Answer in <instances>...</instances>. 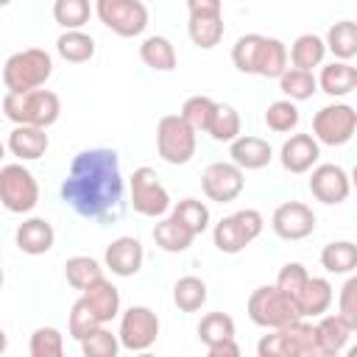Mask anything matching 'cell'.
Returning <instances> with one entry per match:
<instances>
[{
	"label": "cell",
	"instance_id": "1",
	"mask_svg": "<svg viewBox=\"0 0 357 357\" xmlns=\"http://www.w3.org/2000/svg\"><path fill=\"white\" fill-rule=\"evenodd\" d=\"M61 198L86 220H109L123 204V176L114 148H89L73 156Z\"/></svg>",
	"mask_w": 357,
	"mask_h": 357
},
{
	"label": "cell",
	"instance_id": "2",
	"mask_svg": "<svg viewBox=\"0 0 357 357\" xmlns=\"http://www.w3.org/2000/svg\"><path fill=\"white\" fill-rule=\"evenodd\" d=\"M3 114L14 126L47 128L61 114V100L50 89H31V92H6L3 95Z\"/></svg>",
	"mask_w": 357,
	"mask_h": 357
},
{
	"label": "cell",
	"instance_id": "3",
	"mask_svg": "<svg viewBox=\"0 0 357 357\" xmlns=\"http://www.w3.org/2000/svg\"><path fill=\"white\" fill-rule=\"evenodd\" d=\"M53 75V59L42 47H25L6 59L3 64V84L8 92H31L42 89L45 81Z\"/></svg>",
	"mask_w": 357,
	"mask_h": 357
},
{
	"label": "cell",
	"instance_id": "4",
	"mask_svg": "<svg viewBox=\"0 0 357 357\" xmlns=\"http://www.w3.org/2000/svg\"><path fill=\"white\" fill-rule=\"evenodd\" d=\"M248 318L268 332L301 321L296 304L276 284H262L248 296Z\"/></svg>",
	"mask_w": 357,
	"mask_h": 357
},
{
	"label": "cell",
	"instance_id": "5",
	"mask_svg": "<svg viewBox=\"0 0 357 357\" xmlns=\"http://www.w3.org/2000/svg\"><path fill=\"white\" fill-rule=\"evenodd\" d=\"M265 229V220L257 209H237L226 218H220L212 229L215 248L223 254H240L248 243H254Z\"/></svg>",
	"mask_w": 357,
	"mask_h": 357
},
{
	"label": "cell",
	"instance_id": "6",
	"mask_svg": "<svg viewBox=\"0 0 357 357\" xmlns=\"http://www.w3.org/2000/svg\"><path fill=\"white\" fill-rule=\"evenodd\" d=\"M0 204L14 215H25L39 204V184L22 162L0 167Z\"/></svg>",
	"mask_w": 357,
	"mask_h": 357
},
{
	"label": "cell",
	"instance_id": "7",
	"mask_svg": "<svg viewBox=\"0 0 357 357\" xmlns=\"http://www.w3.org/2000/svg\"><path fill=\"white\" fill-rule=\"evenodd\" d=\"M357 131V112L349 103H326L312 117V139L318 145H346Z\"/></svg>",
	"mask_w": 357,
	"mask_h": 357
},
{
	"label": "cell",
	"instance_id": "8",
	"mask_svg": "<svg viewBox=\"0 0 357 357\" xmlns=\"http://www.w3.org/2000/svg\"><path fill=\"white\" fill-rule=\"evenodd\" d=\"M156 151L167 165H187L195 156V131L178 114H165L156 126Z\"/></svg>",
	"mask_w": 357,
	"mask_h": 357
},
{
	"label": "cell",
	"instance_id": "9",
	"mask_svg": "<svg viewBox=\"0 0 357 357\" xmlns=\"http://www.w3.org/2000/svg\"><path fill=\"white\" fill-rule=\"evenodd\" d=\"M310 349H315L312 324L301 318L290 326L271 329L268 335H262L257 343V357H301Z\"/></svg>",
	"mask_w": 357,
	"mask_h": 357
},
{
	"label": "cell",
	"instance_id": "10",
	"mask_svg": "<svg viewBox=\"0 0 357 357\" xmlns=\"http://www.w3.org/2000/svg\"><path fill=\"white\" fill-rule=\"evenodd\" d=\"M128 190H131L134 212H139L145 218H165L170 212V195L153 167H137L131 173Z\"/></svg>",
	"mask_w": 357,
	"mask_h": 357
},
{
	"label": "cell",
	"instance_id": "11",
	"mask_svg": "<svg viewBox=\"0 0 357 357\" xmlns=\"http://www.w3.org/2000/svg\"><path fill=\"white\" fill-rule=\"evenodd\" d=\"M95 14L117 36H139L148 28V8L139 0H98Z\"/></svg>",
	"mask_w": 357,
	"mask_h": 357
},
{
	"label": "cell",
	"instance_id": "12",
	"mask_svg": "<svg viewBox=\"0 0 357 357\" xmlns=\"http://www.w3.org/2000/svg\"><path fill=\"white\" fill-rule=\"evenodd\" d=\"M159 337V315L151 307L134 304L123 312L120 318V332L117 340L128 351H148Z\"/></svg>",
	"mask_w": 357,
	"mask_h": 357
},
{
	"label": "cell",
	"instance_id": "13",
	"mask_svg": "<svg viewBox=\"0 0 357 357\" xmlns=\"http://www.w3.org/2000/svg\"><path fill=\"white\" fill-rule=\"evenodd\" d=\"M187 11H190L187 33H190L192 45L201 50H212L226 33V25L220 17V3L218 0H190Z\"/></svg>",
	"mask_w": 357,
	"mask_h": 357
},
{
	"label": "cell",
	"instance_id": "14",
	"mask_svg": "<svg viewBox=\"0 0 357 357\" xmlns=\"http://www.w3.org/2000/svg\"><path fill=\"white\" fill-rule=\"evenodd\" d=\"M245 187V178H243V170L231 162H212L204 176H201V190L209 201H218V204H229L234 201Z\"/></svg>",
	"mask_w": 357,
	"mask_h": 357
},
{
	"label": "cell",
	"instance_id": "15",
	"mask_svg": "<svg viewBox=\"0 0 357 357\" xmlns=\"http://www.w3.org/2000/svg\"><path fill=\"white\" fill-rule=\"evenodd\" d=\"M271 229L282 240H304L315 231V212L301 201H284L273 209Z\"/></svg>",
	"mask_w": 357,
	"mask_h": 357
},
{
	"label": "cell",
	"instance_id": "16",
	"mask_svg": "<svg viewBox=\"0 0 357 357\" xmlns=\"http://www.w3.org/2000/svg\"><path fill=\"white\" fill-rule=\"evenodd\" d=\"M310 192L321 201V204H343L351 192V181H349V173L340 167V165H332V162H324V165H315L312 167V176H310Z\"/></svg>",
	"mask_w": 357,
	"mask_h": 357
},
{
	"label": "cell",
	"instance_id": "17",
	"mask_svg": "<svg viewBox=\"0 0 357 357\" xmlns=\"http://www.w3.org/2000/svg\"><path fill=\"white\" fill-rule=\"evenodd\" d=\"M321 145L312 139V134H290L279 148V162L287 173H307L318 165Z\"/></svg>",
	"mask_w": 357,
	"mask_h": 357
},
{
	"label": "cell",
	"instance_id": "18",
	"mask_svg": "<svg viewBox=\"0 0 357 357\" xmlns=\"http://www.w3.org/2000/svg\"><path fill=\"white\" fill-rule=\"evenodd\" d=\"M142 259H145V251H142V243L137 237H117L106 245L103 251V262L106 268L114 273V276H134L139 273L142 268Z\"/></svg>",
	"mask_w": 357,
	"mask_h": 357
},
{
	"label": "cell",
	"instance_id": "19",
	"mask_svg": "<svg viewBox=\"0 0 357 357\" xmlns=\"http://www.w3.org/2000/svg\"><path fill=\"white\" fill-rule=\"evenodd\" d=\"M229 156H231V165H237L240 170H262L271 165L273 148L262 137L240 134L234 142H229Z\"/></svg>",
	"mask_w": 357,
	"mask_h": 357
},
{
	"label": "cell",
	"instance_id": "20",
	"mask_svg": "<svg viewBox=\"0 0 357 357\" xmlns=\"http://www.w3.org/2000/svg\"><path fill=\"white\" fill-rule=\"evenodd\" d=\"M14 243L22 254H31V257H42L53 248L56 243V231L53 226L45 220V218H28L17 226L14 231Z\"/></svg>",
	"mask_w": 357,
	"mask_h": 357
},
{
	"label": "cell",
	"instance_id": "21",
	"mask_svg": "<svg viewBox=\"0 0 357 357\" xmlns=\"http://www.w3.org/2000/svg\"><path fill=\"white\" fill-rule=\"evenodd\" d=\"M318 89L326 92L329 98H346L349 92L357 89V67L349 61H332L321 67V75L315 78Z\"/></svg>",
	"mask_w": 357,
	"mask_h": 357
},
{
	"label": "cell",
	"instance_id": "22",
	"mask_svg": "<svg viewBox=\"0 0 357 357\" xmlns=\"http://www.w3.org/2000/svg\"><path fill=\"white\" fill-rule=\"evenodd\" d=\"M332 298H335V293H332L329 279L310 276L304 290H301V296H298V301H296V310H298L301 318H321L332 307Z\"/></svg>",
	"mask_w": 357,
	"mask_h": 357
},
{
	"label": "cell",
	"instance_id": "23",
	"mask_svg": "<svg viewBox=\"0 0 357 357\" xmlns=\"http://www.w3.org/2000/svg\"><path fill=\"white\" fill-rule=\"evenodd\" d=\"M50 139L42 128H31V126H14L8 134V151L20 159V162H33L42 159L47 151Z\"/></svg>",
	"mask_w": 357,
	"mask_h": 357
},
{
	"label": "cell",
	"instance_id": "24",
	"mask_svg": "<svg viewBox=\"0 0 357 357\" xmlns=\"http://www.w3.org/2000/svg\"><path fill=\"white\" fill-rule=\"evenodd\" d=\"M351 332H354V329H351V326H349L337 312H332V315H321V318H318V324L312 326L315 349L329 351V354H337V351L349 343Z\"/></svg>",
	"mask_w": 357,
	"mask_h": 357
},
{
	"label": "cell",
	"instance_id": "25",
	"mask_svg": "<svg viewBox=\"0 0 357 357\" xmlns=\"http://www.w3.org/2000/svg\"><path fill=\"white\" fill-rule=\"evenodd\" d=\"M81 298L92 307V312L98 315V321L106 326L112 318H117V312H120V290L103 276L100 282H95V284H89L84 293H81Z\"/></svg>",
	"mask_w": 357,
	"mask_h": 357
},
{
	"label": "cell",
	"instance_id": "26",
	"mask_svg": "<svg viewBox=\"0 0 357 357\" xmlns=\"http://www.w3.org/2000/svg\"><path fill=\"white\" fill-rule=\"evenodd\" d=\"M287 70V47L276 36H262L257 59H254V75L262 78H279Z\"/></svg>",
	"mask_w": 357,
	"mask_h": 357
},
{
	"label": "cell",
	"instance_id": "27",
	"mask_svg": "<svg viewBox=\"0 0 357 357\" xmlns=\"http://www.w3.org/2000/svg\"><path fill=\"white\" fill-rule=\"evenodd\" d=\"M139 59H142L151 70H156V73H170V70H176V64H178V56H176L173 42H170L167 36H159V33L142 39V45H139Z\"/></svg>",
	"mask_w": 357,
	"mask_h": 357
},
{
	"label": "cell",
	"instance_id": "28",
	"mask_svg": "<svg viewBox=\"0 0 357 357\" xmlns=\"http://www.w3.org/2000/svg\"><path fill=\"white\" fill-rule=\"evenodd\" d=\"M324 56H326V45L315 33L296 36V42L290 45V53H287V59L293 61V67L296 70H304V73H312V67H321L324 64Z\"/></svg>",
	"mask_w": 357,
	"mask_h": 357
},
{
	"label": "cell",
	"instance_id": "29",
	"mask_svg": "<svg viewBox=\"0 0 357 357\" xmlns=\"http://www.w3.org/2000/svg\"><path fill=\"white\" fill-rule=\"evenodd\" d=\"M192 240H195V234H190L178 220H173L170 215L167 218H159L156 220V226H153V243L162 248V251H167V254H181V251H187L190 245H192Z\"/></svg>",
	"mask_w": 357,
	"mask_h": 357
},
{
	"label": "cell",
	"instance_id": "30",
	"mask_svg": "<svg viewBox=\"0 0 357 357\" xmlns=\"http://www.w3.org/2000/svg\"><path fill=\"white\" fill-rule=\"evenodd\" d=\"M321 265H324L329 273L351 276V271L357 268V245H354L351 240L326 243L324 251H321Z\"/></svg>",
	"mask_w": 357,
	"mask_h": 357
},
{
	"label": "cell",
	"instance_id": "31",
	"mask_svg": "<svg viewBox=\"0 0 357 357\" xmlns=\"http://www.w3.org/2000/svg\"><path fill=\"white\" fill-rule=\"evenodd\" d=\"M326 50L337 59V61H349L357 56V22L351 20H340L329 28L326 39H324Z\"/></svg>",
	"mask_w": 357,
	"mask_h": 357
},
{
	"label": "cell",
	"instance_id": "32",
	"mask_svg": "<svg viewBox=\"0 0 357 357\" xmlns=\"http://www.w3.org/2000/svg\"><path fill=\"white\" fill-rule=\"evenodd\" d=\"M170 218L178 220L195 237L209 229V206L198 198H181L176 206H170Z\"/></svg>",
	"mask_w": 357,
	"mask_h": 357
},
{
	"label": "cell",
	"instance_id": "33",
	"mask_svg": "<svg viewBox=\"0 0 357 357\" xmlns=\"http://www.w3.org/2000/svg\"><path fill=\"white\" fill-rule=\"evenodd\" d=\"M64 276H67V284L70 287H75V290L84 293L89 284H95V282L103 279V268H100L98 259L78 254V257H70L64 262Z\"/></svg>",
	"mask_w": 357,
	"mask_h": 357
},
{
	"label": "cell",
	"instance_id": "34",
	"mask_svg": "<svg viewBox=\"0 0 357 357\" xmlns=\"http://www.w3.org/2000/svg\"><path fill=\"white\" fill-rule=\"evenodd\" d=\"M56 50L64 61H73V64H84L95 56V39L84 31H64L59 39H56Z\"/></svg>",
	"mask_w": 357,
	"mask_h": 357
},
{
	"label": "cell",
	"instance_id": "35",
	"mask_svg": "<svg viewBox=\"0 0 357 357\" xmlns=\"http://www.w3.org/2000/svg\"><path fill=\"white\" fill-rule=\"evenodd\" d=\"M279 89H282L284 100L298 103V100H310V98L318 92V84H315V75H312V73L287 67V70L279 75Z\"/></svg>",
	"mask_w": 357,
	"mask_h": 357
},
{
	"label": "cell",
	"instance_id": "36",
	"mask_svg": "<svg viewBox=\"0 0 357 357\" xmlns=\"http://www.w3.org/2000/svg\"><path fill=\"white\" fill-rule=\"evenodd\" d=\"M198 340L209 349L226 340H234V318L226 312H206L198 324Z\"/></svg>",
	"mask_w": 357,
	"mask_h": 357
},
{
	"label": "cell",
	"instance_id": "37",
	"mask_svg": "<svg viewBox=\"0 0 357 357\" xmlns=\"http://www.w3.org/2000/svg\"><path fill=\"white\" fill-rule=\"evenodd\" d=\"M215 100L209 98V95H192V98H187L184 103H181V112H178V117L198 134H206L209 131V123H212V114H215Z\"/></svg>",
	"mask_w": 357,
	"mask_h": 357
},
{
	"label": "cell",
	"instance_id": "38",
	"mask_svg": "<svg viewBox=\"0 0 357 357\" xmlns=\"http://www.w3.org/2000/svg\"><path fill=\"white\" fill-rule=\"evenodd\" d=\"M240 128H243L240 112H237L234 106H229V103H218L206 134H209L215 142H234V139L240 137Z\"/></svg>",
	"mask_w": 357,
	"mask_h": 357
},
{
	"label": "cell",
	"instance_id": "39",
	"mask_svg": "<svg viewBox=\"0 0 357 357\" xmlns=\"http://www.w3.org/2000/svg\"><path fill=\"white\" fill-rule=\"evenodd\" d=\"M173 301L181 312H195L206 304V284L198 276H181L173 284Z\"/></svg>",
	"mask_w": 357,
	"mask_h": 357
},
{
	"label": "cell",
	"instance_id": "40",
	"mask_svg": "<svg viewBox=\"0 0 357 357\" xmlns=\"http://www.w3.org/2000/svg\"><path fill=\"white\" fill-rule=\"evenodd\" d=\"M92 6L86 0H56L53 3V17L64 31H81L89 22Z\"/></svg>",
	"mask_w": 357,
	"mask_h": 357
},
{
	"label": "cell",
	"instance_id": "41",
	"mask_svg": "<svg viewBox=\"0 0 357 357\" xmlns=\"http://www.w3.org/2000/svg\"><path fill=\"white\" fill-rule=\"evenodd\" d=\"M81 354L84 357H117L120 354V340L112 329L106 326H98L92 329L89 335H84L81 340Z\"/></svg>",
	"mask_w": 357,
	"mask_h": 357
},
{
	"label": "cell",
	"instance_id": "42",
	"mask_svg": "<svg viewBox=\"0 0 357 357\" xmlns=\"http://www.w3.org/2000/svg\"><path fill=\"white\" fill-rule=\"evenodd\" d=\"M28 357H67L64 354V335L56 326H39L31 335Z\"/></svg>",
	"mask_w": 357,
	"mask_h": 357
},
{
	"label": "cell",
	"instance_id": "43",
	"mask_svg": "<svg viewBox=\"0 0 357 357\" xmlns=\"http://www.w3.org/2000/svg\"><path fill=\"white\" fill-rule=\"evenodd\" d=\"M298 120H301V114H298V106L296 103H290V100H273L268 109H265V126L271 128V131H276V134H287V131H293L296 126H298Z\"/></svg>",
	"mask_w": 357,
	"mask_h": 357
},
{
	"label": "cell",
	"instance_id": "44",
	"mask_svg": "<svg viewBox=\"0 0 357 357\" xmlns=\"http://www.w3.org/2000/svg\"><path fill=\"white\" fill-rule=\"evenodd\" d=\"M307 279H310V273H307V268L301 262H287L276 273V287L296 304L298 296H301V290H304V284H307Z\"/></svg>",
	"mask_w": 357,
	"mask_h": 357
},
{
	"label": "cell",
	"instance_id": "45",
	"mask_svg": "<svg viewBox=\"0 0 357 357\" xmlns=\"http://www.w3.org/2000/svg\"><path fill=\"white\" fill-rule=\"evenodd\" d=\"M98 326H103V324L98 321V315L92 312V307H89L84 298H78V301L70 307V321H67L70 337H73V340H81L84 335H89V332L98 329Z\"/></svg>",
	"mask_w": 357,
	"mask_h": 357
},
{
	"label": "cell",
	"instance_id": "46",
	"mask_svg": "<svg viewBox=\"0 0 357 357\" xmlns=\"http://www.w3.org/2000/svg\"><path fill=\"white\" fill-rule=\"evenodd\" d=\"M259 42H262V33H245L234 42L231 47V61L240 73L245 75H254V59H257V50H259Z\"/></svg>",
	"mask_w": 357,
	"mask_h": 357
},
{
	"label": "cell",
	"instance_id": "47",
	"mask_svg": "<svg viewBox=\"0 0 357 357\" xmlns=\"http://www.w3.org/2000/svg\"><path fill=\"white\" fill-rule=\"evenodd\" d=\"M337 315L357 329V276H349L340 287V298H337Z\"/></svg>",
	"mask_w": 357,
	"mask_h": 357
},
{
	"label": "cell",
	"instance_id": "48",
	"mask_svg": "<svg viewBox=\"0 0 357 357\" xmlns=\"http://www.w3.org/2000/svg\"><path fill=\"white\" fill-rule=\"evenodd\" d=\"M209 357H243L237 340H226V343H218V346H209Z\"/></svg>",
	"mask_w": 357,
	"mask_h": 357
},
{
	"label": "cell",
	"instance_id": "49",
	"mask_svg": "<svg viewBox=\"0 0 357 357\" xmlns=\"http://www.w3.org/2000/svg\"><path fill=\"white\" fill-rule=\"evenodd\" d=\"M301 357H340V354H329V351H321V349H310V351H304Z\"/></svg>",
	"mask_w": 357,
	"mask_h": 357
},
{
	"label": "cell",
	"instance_id": "50",
	"mask_svg": "<svg viewBox=\"0 0 357 357\" xmlns=\"http://www.w3.org/2000/svg\"><path fill=\"white\" fill-rule=\"evenodd\" d=\"M6 346H8V335H6L3 329H0V354L6 351Z\"/></svg>",
	"mask_w": 357,
	"mask_h": 357
},
{
	"label": "cell",
	"instance_id": "51",
	"mask_svg": "<svg viewBox=\"0 0 357 357\" xmlns=\"http://www.w3.org/2000/svg\"><path fill=\"white\" fill-rule=\"evenodd\" d=\"M134 357H156V354H151V351H137Z\"/></svg>",
	"mask_w": 357,
	"mask_h": 357
},
{
	"label": "cell",
	"instance_id": "52",
	"mask_svg": "<svg viewBox=\"0 0 357 357\" xmlns=\"http://www.w3.org/2000/svg\"><path fill=\"white\" fill-rule=\"evenodd\" d=\"M3 156H6V145L0 142V159H3Z\"/></svg>",
	"mask_w": 357,
	"mask_h": 357
},
{
	"label": "cell",
	"instance_id": "53",
	"mask_svg": "<svg viewBox=\"0 0 357 357\" xmlns=\"http://www.w3.org/2000/svg\"><path fill=\"white\" fill-rule=\"evenodd\" d=\"M3 282H6V276H3V268H0V287H3Z\"/></svg>",
	"mask_w": 357,
	"mask_h": 357
}]
</instances>
